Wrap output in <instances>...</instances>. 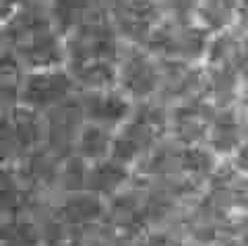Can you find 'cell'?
I'll return each mask as SVG.
<instances>
[{
	"label": "cell",
	"instance_id": "cell-4",
	"mask_svg": "<svg viewBox=\"0 0 248 246\" xmlns=\"http://www.w3.org/2000/svg\"><path fill=\"white\" fill-rule=\"evenodd\" d=\"M77 93H79L77 83L66 64L37 68V71H25L19 104L44 114L64 104L66 99L75 97Z\"/></svg>",
	"mask_w": 248,
	"mask_h": 246
},
{
	"label": "cell",
	"instance_id": "cell-5",
	"mask_svg": "<svg viewBox=\"0 0 248 246\" xmlns=\"http://www.w3.org/2000/svg\"><path fill=\"white\" fill-rule=\"evenodd\" d=\"M106 13L126 46H147L161 21L157 0H106Z\"/></svg>",
	"mask_w": 248,
	"mask_h": 246
},
{
	"label": "cell",
	"instance_id": "cell-8",
	"mask_svg": "<svg viewBox=\"0 0 248 246\" xmlns=\"http://www.w3.org/2000/svg\"><path fill=\"white\" fill-rule=\"evenodd\" d=\"M79 102L83 106L87 122H95V124H102L114 130L130 118L135 108V102H130L120 89L79 93Z\"/></svg>",
	"mask_w": 248,
	"mask_h": 246
},
{
	"label": "cell",
	"instance_id": "cell-19",
	"mask_svg": "<svg viewBox=\"0 0 248 246\" xmlns=\"http://www.w3.org/2000/svg\"><path fill=\"white\" fill-rule=\"evenodd\" d=\"M161 19L168 21H197L199 0H157Z\"/></svg>",
	"mask_w": 248,
	"mask_h": 246
},
{
	"label": "cell",
	"instance_id": "cell-24",
	"mask_svg": "<svg viewBox=\"0 0 248 246\" xmlns=\"http://www.w3.org/2000/svg\"><path fill=\"white\" fill-rule=\"evenodd\" d=\"M238 108H240V112H242L244 116L248 118V81L244 83V87H242V93H240V102H238Z\"/></svg>",
	"mask_w": 248,
	"mask_h": 246
},
{
	"label": "cell",
	"instance_id": "cell-9",
	"mask_svg": "<svg viewBox=\"0 0 248 246\" xmlns=\"http://www.w3.org/2000/svg\"><path fill=\"white\" fill-rule=\"evenodd\" d=\"M248 139V118L240 112V108L215 110L209 124L207 143L217 155H236Z\"/></svg>",
	"mask_w": 248,
	"mask_h": 246
},
{
	"label": "cell",
	"instance_id": "cell-2",
	"mask_svg": "<svg viewBox=\"0 0 248 246\" xmlns=\"http://www.w3.org/2000/svg\"><path fill=\"white\" fill-rule=\"evenodd\" d=\"M66 46V64L81 62V60H118L124 50L118 31L114 29L112 21L108 19L106 9L95 17L87 19L77 25L68 33H64Z\"/></svg>",
	"mask_w": 248,
	"mask_h": 246
},
{
	"label": "cell",
	"instance_id": "cell-20",
	"mask_svg": "<svg viewBox=\"0 0 248 246\" xmlns=\"http://www.w3.org/2000/svg\"><path fill=\"white\" fill-rule=\"evenodd\" d=\"M137 246H180V242L166 230H153V232H147Z\"/></svg>",
	"mask_w": 248,
	"mask_h": 246
},
{
	"label": "cell",
	"instance_id": "cell-14",
	"mask_svg": "<svg viewBox=\"0 0 248 246\" xmlns=\"http://www.w3.org/2000/svg\"><path fill=\"white\" fill-rule=\"evenodd\" d=\"M106 213L104 197L89 190L73 193L60 207V219L64 226H91Z\"/></svg>",
	"mask_w": 248,
	"mask_h": 246
},
{
	"label": "cell",
	"instance_id": "cell-1",
	"mask_svg": "<svg viewBox=\"0 0 248 246\" xmlns=\"http://www.w3.org/2000/svg\"><path fill=\"white\" fill-rule=\"evenodd\" d=\"M209 40H211V31L199 21L161 19L145 48H149L161 60L205 64Z\"/></svg>",
	"mask_w": 248,
	"mask_h": 246
},
{
	"label": "cell",
	"instance_id": "cell-21",
	"mask_svg": "<svg viewBox=\"0 0 248 246\" xmlns=\"http://www.w3.org/2000/svg\"><path fill=\"white\" fill-rule=\"evenodd\" d=\"M234 68L240 73V77H242L244 83H246L248 81V31H242V37H240V48H238Z\"/></svg>",
	"mask_w": 248,
	"mask_h": 246
},
{
	"label": "cell",
	"instance_id": "cell-17",
	"mask_svg": "<svg viewBox=\"0 0 248 246\" xmlns=\"http://www.w3.org/2000/svg\"><path fill=\"white\" fill-rule=\"evenodd\" d=\"M213 149H205L203 145H190L182 147V174L184 178L192 180L195 184L207 182L217 172Z\"/></svg>",
	"mask_w": 248,
	"mask_h": 246
},
{
	"label": "cell",
	"instance_id": "cell-15",
	"mask_svg": "<svg viewBox=\"0 0 248 246\" xmlns=\"http://www.w3.org/2000/svg\"><path fill=\"white\" fill-rule=\"evenodd\" d=\"M114 128H108L95 122H85L81 128L79 139H77V155H81L89 164H97L110 157L112 141H114Z\"/></svg>",
	"mask_w": 248,
	"mask_h": 246
},
{
	"label": "cell",
	"instance_id": "cell-16",
	"mask_svg": "<svg viewBox=\"0 0 248 246\" xmlns=\"http://www.w3.org/2000/svg\"><path fill=\"white\" fill-rule=\"evenodd\" d=\"M197 21L211 33L238 25V0H199Z\"/></svg>",
	"mask_w": 248,
	"mask_h": 246
},
{
	"label": "cell",
	"instance_id": "cell-3",
	"mask_svg": "<svg viewBox=\"0 0 248 246\" xmlns=\"http://www.w3.org/2000/svg\"><path fill=\"white\" fill-rule=\"evenodd\" d=\"M161 58L145 46H124L118 58V89L130 102L159 97Z\"/></svg>",
	"mask_w": 248,
	"mask_h": 246
},
{
	"label": "cell",
	"instance_id": "cell-10",
	"mask_svg": "<svg viewBox=\"0 0 248 246\" xmlns=\"http://www.w3.org/2000/svg\"><path fill=\"white\" fill-rule=\"evenodd\" d=\"M244 79L230 64H205L203 97L215 110L238 108Z\"/></svg>",
	"mask_w": 248,
	"mask_h": 246
},
{
	"label": "cell",
	"instance_id": "cell-18",
	"mask_svg": "<svg viewBox=\"0 0 248 246\" xmlns=\"http://www.w3.org/2000/svg\"><path fill=\"white\" fill-rule=\"evenodd\" d=\"M240 37H242V31H240L238 27L211 33L207 56H205V64H230V66H234L236 56H238V48H240Z\"/></svg>",
	"mask_w": 248,
	"mask_h": 246
},
{
	"label": "cell",
	"instance_id": "cell-6",
	"mask_svg": "<svg viewBox=\"0 0 248 246\" xmlns=\"http://www.w3.org/2000/svg\"><path fill=\"white\" fill-rule=\"evenodd\" d=\"M215 114V108L201 95L188 102L176 104L170 110V137L184 145H201L207 143V135H209V124Z\"/></svg>",
	"mask_w": 248,
	"mask_h": 246
},
{
	"label": "cell",
	"instance_id": "cell-23",
	"mask_svg": "<svg viewBox=\"0 0 248 246\" xmlns=\"http://www.w3.org/2000/svg\"><path fill=\"white\" fill-rule=\"evenodd\" d=\"M240 31H248V0H238V25Z\"/></svg>",
	"mask_w": 248,
	"mask_h": 246
},
{
	"label": "cell",
	"instance_id": "cell-13",
	"mask_svg": "<svg viewBox=\"0 0 248 246\" xmlns=\"http://www.w3.org/2000/svg\"><path fill=\"white\" fill-rule=\"evenodd\" d=\"M128 182V166L120 164L112 157L89 166L87 176V190L99 197H116L122 193Z\"/></svg>",
	"mask_w": 248,
	"mask_h": 246
},
{
	"label": "cell",
	"instance_id": "cell-22",
	"mask_svg": "<svg viewBox=\"0 0 248 246\" xmlns=\"http://www.w3.org/2000/svg\"><path fill=\"white\" fill-rule=\"evenodd\" d=\"M234 168L240 172V174H244L246 178H248V139L244 141V145L236 151V155H234Z\"/></svg>",
	"mask_w": 248,
	"mask_h": 246
},
{
	"label": "cell",
	"instance_id": "cell-11",
	"mask_svg": "<svg viewBox=\"0 0 248 246\" xmlns=\"http://www.w3.org/2000/svg\"><path fill=\"white\" fill-rule=\"evenodd\" d=\"M79 93L118 89V60H81L66 64Z\"/></svg>",
	"mask_w": 248,
	"mask_h": 246
},
{
	"label": "cell",
	"instance_id": "cell-7",
	"mask_svg": "<svg viewBox=\"0 0 248 246\" xmlns=\"http://www.w3.org/2000/svg\"><path fill=\"white\" fill-rule=\"evenodd\" d=\"M205 64L180 62V60H161V85L159 99L176 106L203 95Z\"/></svg>",
	"mask_w": 248,
	"mask_h": 246
},
{
	"label": "cell",
	"instance_id": "cell-12",
	"mask_svg": "<svg viewBox=\"0 0 248 246\" xmlns=\"http://www.w3.org/2000/svg\"><path fill=\"white\" fill-rule=\"evenodd\" d=\"M46 2L52 21L62 33H68L106 9V0H46Z\"/></svg>",
	"mask_w": 248,
	"mask_h": 246
}]
</instances>
